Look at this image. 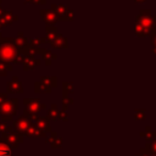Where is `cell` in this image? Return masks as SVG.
Wrapping results in <instances>:
<instances>
[{
	"instance_id": "9c48e42d",
	"label": "cell",
	"mask_w": 156,
	"mask_h": 156,
	"mask_svg": "<svg viewBox=\"0 0 156 156\" xmlns=\"http://www.w3.org/2000/svg\"><path fill=\"white\" fill-rule=\"evenodd\" d=\"M1 20H0V22H1V24L2 26H7V24H10V23H12L17 17L11 12V11H5V12H2V15H1Z\"/></svg>"
},
{
	"instance_id": "ba28073f",
	"label": "cell",
	"mask_w": 156,
	"mask_h": 156,
	"mask_svg": "<svg viewBox=\"0 0 156 156\" xmlns=\"http://www.w3.org/2000/svg\"><path fill=\"white\" fill-rule=\"evenodd\" d=\"M35 127L46 132V130H50V123H49V119L48 118H44V117H38L35 121Z\"/></svg>"
},
{
	"instance_id": "83f0119b",
	"label": "cell",
	"mask_w": 156,
	"mask_h": 156,
	"mask_svg": "<svg viewBox=\"0 0 156 156\" xmlns=\"http://www.w3.org/2000/svg\"><path fill=\"white\" fill-rule=\"evenodd\" d=\"M151 44H152V48H151V51L154 54H156V34L154 37H151Z\"/></svg>"
},
{
	"instance_id": "5b68a950",
	"label": "cell",
	"mask_w": 156,
	"mask_h": 156,
	"mask_svg": "<svg viewBox=\"0 0 156 156\" xmlns=\"http://www.w3.org/2000/svg\"><path fill=\"white\" fill-rule=\"evenodd\" d=\"M40 13H41V18L49 24H54L58 21L57 15L52 10H40Z\"/></svg>"
},
{
	"instance_id": "ffe728a7",
	"label": "cell",
	"mask_w": 156,
	"mask_h": 156,
	"mask_svg": "<svg viewBox=\"0 0 156 156\" xmlns=\"http://www.w3.org/2000/svg\"><path fill=\"white\" fill-rule=\"evenodd\" d=\"M0 156H11V149L4 143H0Z\"/></svg>"
},
{
	"instance_id": "2e32d148",
	"label": "cell",
	"mask_w": 156,
	"mask_h": 156,
	"mask_svg": "<svg viewBox=\"0 0 156 156\" xmlns=\"http://www.w3.org/2000/svg\"><path fill=\"white\" fill-rule=\"evenodd\" d=\"M40 83L45 84L49 88H54V87H56V77H41Z\"/></svg>"
},
{
	"instance_id": "8992f818",
	"label": "cell",
	"mask_w": 156,
	"mask_h": 156,
	"mask_svg": "<svg viewBox=\"0 0 156 156\" xmlns=\"http://www.w3.org/2000/svg\"><path fill=\"white\" fill-rule=\"evenodd\" d=\"M51 45H52L54 48H56V49H63V48H67L68 41H67V39H66L63 35L57 34V35H56V38L52 40Z\"/></svg>"
},
{
	"instance_id": "30bf717a",
	"label": "cell",
	"mask_w": 156,
	"mask_h": 156,
	"mask_svg": "<svg viewBox=\"0 0 156 156\" xmlns=\"http://www.w3.org/2000/svg\"><path fill=\"white\" fill-rule=\"evenodd\" d=\"M38 52H41V56H43V58H44V61H45L46 65H51L52 60L56 58V55H54V54H52L51 51H49V50H45V49H38Z\"/></svg>"
},
{
	"instance_id": "f546056e",
	"label": "cell",
	"mask_w": 156,
	"mask_h": 156,
	"mask_svg": "<svg viewBox=\"0 0 156 156\" xmlns=\"http://www.w3.org/2000/svg\"><path fill=\"white\" fill-rule=\"evenodd\" d=\"M136 156H150V152H149L146 149H140V152H139V155H136Z\"/></svg>"
},
{
	"instance_id": "44dd1931",
	"label": "cell",
	"mask_w": 156,
	"mask_h": 156,
	"mask_svg": "<svg viewBox=\"0 0 156 156\" xmlns=\"http://www.w3.org/2000/svg\"><path fill=\"white\" fill-rule=\"evenodd\" d=\"M134 112H135L134 113V119H136V121L145 119V117H146V111L145 110H135Z\"/></svg>"
},
{
	"instance_id": "7402d4cb",
	"label": "cell",
	"mask_w": 156,
	"mask_h": 156,
	"mask_svg": "<svg viewBox=\"0 0 156 156\" xmlns=\"http://www.w3.org/2000/svg\"><path fill=\"white\" fill-rule=\"evenodd\" d=\"M74 88H73V84L72 83H68V82H65L63 83V95H67L68 93H73Z\"/></svg>"
},
{
	"instance_id": "ac0fdd59",
	"label": "cell",
	"mask_w": 156,
	"mask_h": 156,
	"mask_svg": "<svg viewBox=\"0 0 156 156\" xmlns=\"http://www.w3.org/2000/svg\"><path fill=\"white\" fill-rule=\"evenodd\" d=\"M35 91L37 93H50L51 91V88H49L45 84L38 82V83H35Z\"/></svg>"
},
{
	"instance_id": "7a4b0ae2",
	"label": "cell",
	"mask_w": 156,
	"mask_h": 156,
	"mask_svg": "<svg viewBox=\"0 0 156 156\" xmlns=\"http://www.w3.org/2000/svg\"><path fill=\"white\" fill-rule=\"evenodd\" d=\"M15 40H13V43L11 44H5V45H2L1 48H0V57L2 58V60H5V61H15V58H16V56L18 55V50L15 48Z\"/></svg>"
},
{
	"instance_id": "9a60e30c",
	"label": "cell",
	"mask_w": 156,
	"mask_h": 156,
	"mask_svg": "<svg viewBox=\"0 0 156 156\" xmlns=\"http://www.w3.org/2000/svg\"><path fill=\"white\" fill-rule=\"evenodd\" d=\"M140 136L144 138V139L146 140V143H151V141L154 140V132L151 130V127L147 126V127L145 128V132H143V133L140 134Z\"/></svg>"
},
{
	"instance_id": "52a82bcc",
	"label": "cell",
	"mask_w": 156,
	"mask_h": 156,
	"mask_svg": "<svg viewBox=\"0 0 156 156\" xmlns=\"http://www.w3.org/2000/svg\"><path fill=\"white\" fill-rule=\"evenodd\" d=\"M13 126H15V128H16L18 132H26V130L30 127V123H29V121H28L27 118L21 117V118H18V119L16 121V123H13Z\"/></svg>"
},
{
	"instance_id": "4fadbf2b",
	"label": "cell",
	"mask_w": 156,
	"mask_h": 156,
	"mask_svg": "<svg viewBox=\"0 0 156 156\" xmlns=\"http://www.w3.org/2000/svg\"><path fill=\"white\" fill-rule=\"evenodd\" d=\"M51 10L57 15V17H58V20L67 12V6L66 5H57V4H54L52 6H51Z\"/></svg>"
},
{
	"instance_id": "1f68e13d",
	"label": "cell",
	"mask_w": 156,
	"mask_h": 156,
	"mask_svg": "<svg viewBox=\"0 0 156 156\" xmlns=\"http://www.w3.org/2000/svg\"><path fill=\"white\" fill-rule=\"evenodd\" d=\"M4 99H6V95H4V94H0V104L5 102V101H4Z\"/></svg>"
},
{
	"instance_id": "f1b7e54d",
	"label": "cell",
	"mask_w": 156,
	"mask_h": 156,
	"mask_svg": "<svg viewBox=\"0 0 156 156\" xmlns=\"http://www.w3.org/2000/svg\"><path fill=\"white\" fill-rule=\"evenodd\" d=\"M58 118H60V119H67V118H68L66 110H62V111L58 112Z\"/></svg>"
},
{
	"instance_id": "6da1fadb",
	"label": "cell",
	"mask_w": 156,
	"mask_h": 156,
	"mask_svg": "<svg viewBox=\"0 0 156 156\" xmlns=\"http://www.w3.org/2000/svg\"><path fill=\"white\" fill-rule=\"evenodd\" d=\"M135 22L141 26V28L145 30L146 35L154 37L156 34V18L152 16L150 9L140 10L138 17L135 18Z\"/></svg>"
},
{
	"instance_id": "4dcf8cb0",
	"label": "cell",
	"mask_w": 156,
	"mask_h": 156,
	"mask_svg": "<svg viewBox=\"0 0 156 156\" xmlns=\"http://www.w3.org/2000/svg\"><path fill=\"white\" fill-rule=\"evenodd\" d=\"M27 2H37V4H44L45 0H26Z\"/></svg>"
},
{
	"instance_id": "836d02e7",
	"label": "cell",
	"mask_w": 156,
	"mask_h": 156,
	"mask_svg": "<svg viewBox=\"0 0 156 156\" xmlns=\"http://www.w3.org/2000/svg\"><path fill=\"white\" fill-rule=\"evenodd\" d=\"M150 156H156V154H150Z\"/></svg>"
},
{
	"instance_id": "5bb4252c",
	"label": "cell",
	"mask_w": 156,
	"mask_h": 156,
	"mask_svg": "<svg viewBox=\"0 0 156 156\" xmlns=\"http://www.w3.org/2000/svg\"><path fill=\"white\" fill-rule=\"evenodd\" d=\"M48 143H50V145L54 147V149H58L62 146V139L58 138L56 135V133H52V136L50 139H48Z\"/></svg>"
},
{
	"instance_id": "3957f363",
	"label": "cell",
	"mask_w": 156,
	"mask_h": 156,
	"mask_svg": "<svg viewBox=\"0 0 156 156\" xmlns=\"http://www.w3.org/2000/svg\"><path fill=\"white\" fill-rule=\"evenodd\" d=\"M17 110V100L12 99L0 105V115H4V119H11Z\"/></svg>"
},
{
	"instance_id": "4316f807",
	"label": "cell",
	"mask_w": 156,
	"mask_h": 156,
	"mask_svg": "<svg viewBox=\"0 0 156 156\" xmlns=\"http://www.w3.org/2000/svg\"><path fill=\"white\" fill-rule=\"evenodd\" d=\"M73 101H74L73 99H71V98L68 99V98H67L66 95H63V108L66 110L68 105H71V104H73Z\"/></svg>"
},
{
	"instance_id": "e575fe53",
	"label": "cell",
	"mask_w": 156,
	"mask_h": 156,
	"mask_svg": "<svg viewBox=\"0 0 156 156\" xmlns=\"http://www.w3.org/2000/svg\"><path fill=\"white\" fill-rule=\"evenodd\" d=\"M155 18H156V17H155Z\"/></svg>"
},
{
	"instance_id": "603a6c76",
	"label": "cell",
	"mask_w": 156,
	"mask_h": 156,
	"mask_svg": "<svg viewBox=\"0 0 156 156\" xmlns=\"http://www.w3.org/2000/svg\"><path fill=\"white\" fill-rule=\"evenodd\" d=\"M150 154H156V140H152L151 143H146L145 147Z\"/></svg>"
},
{
	"instance_id": "d6986e66",
	"label": "cell",
	"mask_w": 156,
	"mask_h": 156,
	"mask_svg": "<svg viewBox=\"0 0 156 156\" xmlns=\"http://www.w3.org/2000/svg\"><path fill=\"white\" fill-rule=\"evenodd\" d=\"M58 110H57V107H56V105H52L51 106V110H49V113H48V116H49V118L50 119H58Z\"/></svg>"
},
{
	"instance_id": "cb8c5ba5",
	"label": "cell",
	"mask_w": 156,
	"mask_h": 156,
	"mask_svg": "<svg viewBox=\"0 0 156 156\" xmlns=\"http://www.w3.org/2000/svg\"><path fill=\"white\" fill-rule=\"evenodd\" d=\"M15 43H16L18 46H24V45H27V44H26V38H24V35H23L22 33H18V37L16 38Z\"/></svg>"
},
{
	"instance_id": "e0dca14e",
	"label": "cell",
	"mask_w": 156,
	"mask_h": 156,
	"mask_svg": "<svg viewBox=\"0 0 156 156\" xmlns=\"http://www.w3.org/2000/svg\"><path fill=\"white\" fill-rule=\"evenodd\" d=\"M9 91H12V93H22L23 91L22 84L20 82H10L9 83Z\"/></svg>"
},
{
	"instance_id": "d4e9b609",
	"label": "cell",
	"mask_w": 156,
	"mask_h": 156,
	"mask_svg": "<svg viewBox=\"0 0 156 156\" xmlns=\"http://www.w3.org/2000/svg\"><path fill=\"white\" fill-rule=\"evenodd\" d=\"M29 41H30V45L32 46L38 48L40 44H43L45 41V39L44 38H32V39H29Z\"/></svg>"
},
{
	"instance_id": "277c9868",
	"label": "cell",
	"mask_w": 156,
	"mask_h": 156,
	"mask_svg": "<svg viewBox=\"0 0 156 156\" xmlns=\"http://www.w3.org/2000/svg\"><path fill=\"white\" fill-rule=\"evenodd\" d=\"M24 104H26V106L28 107V112H30V113H38L40 110H43V108H45V105L44 104H41L39 100H37V99H26L24 100Z\"/></svg>"
},
{
	"instance_id": "7c38bea8",
	"label": "cell",
	"mask_w": 156,
	"mask_h": 156,
	"mask_svg": "<svg viewBox=\"0 0 156 156\" xmlns=\"http://www.w3.org/2000/svg\"><path fill=\"white\" fill-rule=\"evenodd\" d=\"M40 62L39 60H34L33 57H27L23 60V67L26 71H29V69H33L35 66H38Z\"/></svg>"
},
{
	"instance_id": "8fae6325",
	"label": "cell",
	"mask_w": 156,
	"mask_h": 156,
	"mask_svg": "<svg viewBox=\"0 0 156 156\" xmlns=\"http://www.w3.org/2000/svg\"><path fill=\"white\" fill-rule=\"evenodd\" d=\"M57 34H58V33H57V30H56V27H55L54 24H48V27H46V39H45V40L52 43V40L56 38Z\"/></svg>"
},
{
	"instance_id": "d6a6232c",
	"label": "cell",
	"mask_w": 156,
	"mask_h": 156,
	"mask_svg": "<svg viewBox=\"0 0 156 156\" xmlns=\"http://www.w3.org/2000/svg\"><path fill=\"white\" fill-rule=\"evenodd\" d=\"M134 1H135V2H144L145 0H134Z\"/></svg>"
},
{
	"instance_id": "484cf974",
	"label": "cell",
	"mask_w": 156,
	"mask_h": 156,
	"mask_svg": "<svg viewBox=\"0 0 156 156\" xmlns=\"http://www.w3.org/2000/svg\"><path fill=\"white\" fill-rule=\"evenodd\" d=\"M73 17H74V16H73V11H72V10H67V12H66L60 20H61V21H72Z\"/></svg>"
}]
</instances>
